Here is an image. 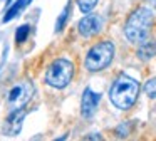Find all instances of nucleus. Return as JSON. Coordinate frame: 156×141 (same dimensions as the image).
I'll list each match as a JSON object with an SVG mask.
<instances>
[{
  "mask_svg": "<svg viewBox=\"0 0 156 141\" xmlns=\"http://www.w3.org/2000/svg\"><path fill=\"white\" fill-rule=\"evenodd\" d=\"M151 27H153V12L148 7H138L126 20L124 35L131 44H141L149 37Z\"/></svg>",
  "mask_w": 156,
  "mask_h": 141,
  "instance_id": "obj_2",
  "label": "nucleus"
},
{
  "mask_svg": "<svg viewBox=\"0 0 156 141\" xmlns=\"http://www.w3.org/2000/svg\"><path fill=\"white\" fill-rule=\"evenodd\" d=\"M29 32H30V25H27V24L17 27V30H15V42L24 44L25 40H27V37H29Z\"/></svg>",
  "mask_w": 156,
  "mask_h": 141,
  "instance_id": "obj_12",
  "label": "nucleus"
},
{
  "mask_svg": "<svg viewBox=\"0 0 156 141\" xmlns=\"http://www.w3.org/2000/svg\"><path fill=\"white\" fill-rule=\"evenodd\" d=\"M149 2H151V3H153V5H154V7H156V0H149Z\"/></svg>",
  "mask_w": 156,
  "mask_h": 141,
  "instance_id": "obj_15",
  "label": "nucleus"
},
{
  "mask_svg": "<svg viewBox=\"0 0 156 141\" xmlns=\"http://www.w3.org/2000/svg\"><path fill=\"white\" fill-rule=\"evenodd\" d=\"M99 101H101V94L94 92L91 87L84 91L82 94V99H81V113L84 118H92L99 106Z\"/></svg>",
  "mask_w": 156,
  "mask_h": 141,
  "instance_id": "obj_7",
  "label": "nucleus"
},
{
  "mask_svg": "<svg viewBox=\"0 0 156 141\" xmlns=\"http://www.w3.org/2000/svg\"><path fill=\"white\" fill-rule=\"evenodd\" d=\"M156 56V40H148L146 39L144 42L139 44L138 49V57L141 60H149Z\"/></svg>",
  "mask_w": 156,
  "mask_h": 141,
  "instance_id": "obj_9",
  "label": "nucleus"
},
{
  "mask_svg": "<svg viewBox=\"0 0 156 141\" xmlns=\"http://www.w3.org/2000/svg\"><path fill=\"white\" fill-rule=\"evenodd\" d=\"M77 5L81 9L82 13H89L94 10V7L98 5V0H77Z\"/></svg>",
  "mask_w": 156,
  "mask_h": 141,
  "instance_id": "obj_13",
  "label": "nucleus"
},
{
  "mask_svg": "<svg viewBox=\"0 0 156 141\" xmlns=\"http://www.w3.org/2000/svg\"><path fill=\"white\" fill-rule=\"evenodd\" d=\"M74 76V64L69 59H57L49 66L45 72V82L55 89H64Z\"/></svg>",
  "mask_w": 156,
  "mask_h": 141,
  "instance_id": "obj_4",
  "label": "nucleus"
},
{
  "mask_svg": "<svg viewBox=\"0 0 156 141\" xmlns=\"http://www.w3.org/2000/svg\"><path fill=\"white\" fill-rule=\"evenodd\" d=\"M114 59V44L111 40H102L89 49L86 56V69L91 72H99L111 66Z\"/></svg>",
  "mask_w": 156,
  "mask_h": 141,
  "instance_id": "obj_3",
  "label": "nucleus"
},
{
  "mask_svg": "<svg viewBox=\"0 0 156 141\" xmlns=\"http://www.w3.org/2000/svg\"><path fill=\"white\" fill-rule=\"evenodd\" d=\"M69 15H71V3H67V5H66V9L62 10V13L59 15L57 22H55V32H61V30L66 27V22H67Z\"/></svg>",
  "mask_w": 156,
  "mask_h": 141,
  "instance_id": "obj_11",
  "label": "nucleus"
},
{
  "mask_svg": "<svg viewBox=\"0 0 156 141\" xmlns=\"http://www.w3.org/2000/svg\"><path fill=\"white\" fill-rule=\"evenodd\" d=\"M24 118H25V109L24 107H17V109H14L12 114L7 118V121H5L4 133L7 134V136H15V134H19L20 129H22Z\"/></svg>",
  "mask_w": 156,
  "mask_h": 141,
  "instance_id": "obj_8",
  "label": "nucleus"
},
{
  "mask_svg": "<svg viewBox=\"0 0 156 141\" xmlns=\"http://www.w3.org/2000/svg\"><path fill=\"white\" fill-rule=\"evenodd\" d=\"M144 92L149 99H156V77L149 79L148 82L144 84Z\"/></svg>",
  "mask_w": 156,
  "mask_h": 141,
  "instance_id": "obj_14",
  "label": "nucleus"
},
{
  "mask_svg": "<svg viewBox=\"0 0 156 141\" xmlns=\"http://www.w3.org/2000/svg\"><path fill=\"white\" fill-rule=\"evenodd\" d=\"M29 2H30V0H15V2L12 3V7L7 10V13L4 15V22H10L12 19H15V17L19 15V12H20L24 7L29 5Z\"/></svg>",
  "mask_w": 156,
  "mask_h": 141,
  "instance_id": "obj_10",
  "label": "nucleus"
},
{
  "mask_svg": "<svg viewBox=\"0 0 156 141\" xmlns=\"http://www.w3.org/2000/svg\"><path fill=\"white\" fill-rule=\"evenodd\" d=\"M32 94H34V86L30 81H24V82L14 86L9 91V103L14 104L15 109L17 107H25V104L30 101Z\"/></svg>",
  "mask_w": 156,
  "mask_h": 141,
  "instance_id": "obj_5",
  "label": "nucleus"
},
{
  "mask_svg": "<svg viewBox=\"0 0 156 141\" xmlns=\"http://www.w3.org/2000/svg\"><path fill=\"white\" fill-rule=\"evenodd\" d=\"M139 94V82L133 77L121 74L116 77L112 82L111 89H109V99L118 109L128 111L134 106L136 99Z\"/></svg>",
  "mask_w": 156,
  "mask_h": 141,
  "instance_id": "obj_1",
  "label": "nucleus"
},
{
  "mask_svg": "<svg viewBox=\"0 0 156 141\" xmlns=\"http://www.w3.org/2000/svg\"><path fill=\"white\" fill-rule=\"evenodd\" d=\"M101 29H102V20L99 15H94V13H92V15H86L84 19H81L77 24L79 34L84 35V37L96 35V34L101 32Z\"/></svg>",
  "mask_w": 156,
  "mask_h": 141,
  "instance_id": "obj_6",
  "label": "nucleus"
}]
</instances>
